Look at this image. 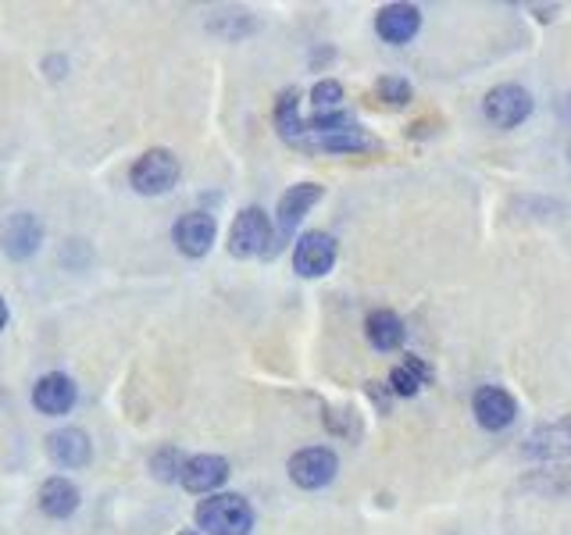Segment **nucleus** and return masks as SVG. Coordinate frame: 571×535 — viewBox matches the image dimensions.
Returning <instances> with one entry per match:
<instances>
[{
    "label": "nucleus",
    "mask_w": 571,
    "mask_h": 535,
    "mask_svg": "<svg viewBox=\"0 0 571 535\" xmlns=\"http://www.w3.org/2000/svg\"><path fill=\"white\" fill-rule=\"evenodd\" d=\"M197 525L208 535H247L254 528V511L243 496L237 493H222L211 496L197 507Z\"/></svg>",
    "instance_id": "f257e3e1"
},
{
    "label": "nucleus",
    "mask_w": 571,
    "mask_h": 535,
    "mask_svg": "<svg viewBox=\"0 0 571 535\" xmlns=\"http://www.w3.org/2000/svg\"><path fill=\"white\" fill-rule=\"evenodd\" d=\"M129 179H132V189H137V194H147V197L164 194V189H172L179 179L176 153L172 150H147L143 158L132 165Z\"/></svg>",
    "instance_id": "f03ea898"
},
{
    "label": "nucleus",
    "mask_w": 571,
    "mask_h": 535,
    "mask_svg": "<svg viewBox=\"0 0 571 535\" xmlns=\"http://www.w3.org/2000/svg\"><path fill=\"white\" fill-rule=\"evenodd\" d=\"M482 111L485 118H490L493 126L500 129H514V126H522L529 111H532V97L529 90H522V86H497V90L485 93L482 100Z\"/></svg>",
    "instance_id": "7ed1b4c3"
},
{
    "label": "nucleus",
    "mask_w": 571,
    "mask_h": 535,
    "mask_svg": "<svg viewBox=\"0 0 571 535\" xmlns=\"http://www.w3.org/2000/svg\"><path fill=\"white\" fill-rule=\"evenodd\" d=\"M268 244H272V221L261 207H247L229 232V250L237 257H258L268 250Z\"/></svg>",
    "instance_id": "20e7f679"
},
{
    "label": "nucleus",
    "mask_w": 571,
    "mask_h": 535,
    "mask_svg": "<svg viewBox=\"0 0 571 535\" xmlns=\"http://www.w3.org/2000/svg\"><path fill=\"white\" fill-rule=\"evenodd\" d=\"M335 454L325 450V446H308L290 460V478L297 482L300 489H322L335 478Z\"/></svg>",
    "instance_id": "39448f33"
},
{
    "label": "nucleus",
    "mask_w": 571,
    "mask_h": 535,
    "mask_svg": "<svg viewBox=\"0 0 571 535\" xmlns=\"http://www.w3.org/2000/svg\"><path fill=\"white\" fill-rule=\"evenodd\" d=\"M335 265V239L329 232H308L297 244L293 254V268L304 275V279H318Z\"/></svg>",
    "instance_id": "423d86ee"
},
{
    "label": "nucleus",
    "mask_w": 571,
    "mask_h": 535,
    "mask_svg": "<svg viewBox=\"0 0 571 535\" xmlns=\"http://www.w3.org/2000/svg\"><path fill=\"white\" fill-rule=\"evenodd\" d=\"M475 418L482 428H490V433H497V428H508L514 422V414H518V404H514V396L508 389H500V386H482L475 393Z\"/></svg>",
    "instance_id": "0eeeda50"
},
{
    "label": "nucleus",
    "mask_w": 571,
    "mask_h": 535,
    "mask_svg": "<svg viewBox=\"0 0 571 535\" xmlns=\"http://www.w3.org/2000/svg\"><path fill=\"white\" fill-rule=\"evenodd\" d=\"M214 232H218V226L211 215L190 211V215H182L176 226V247L187 257H204L214 244Z\"/></svg>",
    "instance_id": "6e6552de"
},
{
    "label": "nucleus",
    "mask_w": 571,
    "mask_h": 535,
    "mask_svg": "<svg viewBox=\"0 0 571 535\" xmlns=\"http://www.w3.org/2000/svg\"><path fill=\"white\" fill-rule=\"evenodd\" d=\"M179 478L190 493H211L229 478V464L222 457H214V454H200V457L182 460Z\"/></svg>",
    "instance_id": "1a4fd4ad"
},
{
    "label": "nucleus",
    "mask_w": 571,
    "mask_h": 535,
    "mask_svg": "<svg viewBox=\"0 0 571 535\" xmlns=\"http://www.w3.org/2000/svg\"><path fill=\"white\" fill-rule=\"evenodd\" d=\"M32 404H37L43 414H69L76 404V383L69 375L50 371L40 378L37 389H32Z\"/></svg>",
    "instance_id": "9d476101"
},
{
    "label": "nucleus",
    "mask_w": 571,
    "mask_h": 535,
    "mask_svg": "<svg viewBox=\"0 0 571 535\" xmlns=\"http://www.w3.org/2000/svg\"><path fill=\"white\" fill-rule=\"evenodd\" d=\"M418 26H422V11H418L414 4H390V8H382L379 19H375V29L385 43L414 40Z\"/></svg>",
    "instance_id": "9b49d317"
},
{
    "label": "nucleus",
    "mask_w": 571,
    "mask_h": 535,
    "mask_svg": "<svg viewBox=\"0 0 571 535\" xmlns=\"http://www.w3.org/2000/svg\"><path fill=\"white\" fill-rule=\"evenodd\" d=\"M318 200H322V186L314 182H300L293 189H286V197L279 200V232L290 236L300 226V218L308 215V207H314Z\"/></svg>",
    "instance_id": "f8f14e48"
},
{
    "label": "nucleus",
    "mask_w": 571,
    "mask_h": 535,
    "mask_svg": "<svg viewBox=\"0 0 571 535\" xmlns=\"http://www.w3.org/2000/svg\"><path fill=\"white\" fill-rule=\"evenodd\" d=\"M40 236H43V229L32 215H11L4 221V229H0V244H4V250L11 257H29L40 247Z\"/></svg>",
    "instance_id": "ddd939ff"
},
{
    "label": "nucleus",
    "mask_w": 571,
    "mask_h": 535,
    "mask_svg": "<svg viewBox=\"0 0 571 535\" xmlns=\"http://www.w3.org/2000/svg\"><path fill=\"white\" fill-rule=\"evenodd\" d=\"M47 454L64 468H82L90 460V439L79 428H61V433L47 439Z\"/></svg>",
    "instance_id": "4468645a"
},
{
    "label": "nucleus",
    "mask_w": 571,
    "mask_h": 535,
    "mask_svg": "<svg viewBox=\"0 0 571 535\" xmlns=\"http://www.w3.org/2000/svg\"><path fill=\"white\" fill-rule=\"evenodd\" d=\"M76 507H79V489L72 486L69 478L54 475L40 486V511L47 517H69Z\"/></svg>",
    "instance_id": "2eb2a0df"
},
{
    "label": "nucleus",
    "mask_w": 571,
    "mask_h": 535,
    "mask_svg": "<svg viewBox=\"0 0 571 535\" xmlns=\"http://www.w3.org/2000/svg\"><path fill=\"white\" fill-rule=\"evenodd\" d=\"M368 339H372V347L379 350H397L400 343H404V321H400L393 310H375V315L368 318Z\"/></svg>",
    "instance_id": "dca6fc26"
},
{
    "label": "nucleus",
    "mask_w": 571,
    "mask_h": 535,
    "mask_svg": "<svg viewBox=\"0 0 571 535\" xmlns=\"http://www.w3.org/2000/svg\"><path fill=\"white\" fill-rule=\"evenodd\" d=\"M429 378H432V371L422 365V360H418V357H408L404 365L393 368L390 383H393V389H397L400 396H414L418 389H422V386L429 383Z\"/></svg>",
    "instance_id": "f3484780"
},
{
    "label": "nucleus",
    "mask_w": 571,
    "mask_h": 535,
    "mask_svg": "<svg viewBox=\"0 0 571 535\" xmlns=\"http://www.w3.org/2000/svg\"><path fill=\"white\" fill-rule=\"evenodd\" d=\"M314 147H322L329 153H350V150H364L368 147V136L358 126H347L340 132H329V136H314Z\"/></svg>",
    "instance_id": "a211bd4d"
},
{
    "label": "nucleus",
    "mask_w": 571,
    "mask_h": 535,
    "mask_svg": "<svg viewBox=\"0 0 571 535\" xmlns=\"http://www.w3.org/2000/svg\"><path fill=\"white\" fill-rule=\"evenodd\" d=\"M276 122H279V132L286 136V140H300V132H304V126H300V118H297V90H286V93L279 97Z\"/></svg>",
    "instance_id": "6ab92c4d"
},
{
    "label": "nucleus",
    "mask_w": 571,
    "mask_h": 535,
    "mask_svg": "<svg viewBox=\"0 0 571 535\" xmlns=\"http://www.w3.org/2000/svg\"><path fill=\"white\" fill-rule=\"evenodd\" d=\"M311 103H314V118L318 115H335V111L343 108V86L335 82V79L318 82L314 90H311Z\"/></svg>",
    "instance_id": "aec40b11"
},
{
    "label": "nucleus",
    "mask_w": 571,
    "mask_h": 535,
    "mask_svg": "<svg viewBox=\"0 0 571 535\" xmlns=\"http://www.w3.org/2000/svg\"><path fill=\"white\" fill-rule=\"evenodd\" d=\"M379 97L385 103H408L411 100V82L408 79H393V76H385L379 82Z\"/></svg>",
    "instance_id": "412c9836"
},
{
    "label": "nucleus",
    "mask_w": 571,
    "mask_h": 535,
    "mask_svg": "<svg viewBox=\"0 0 571 535\" xmlns=\"http://www.w3.org/2000/svg\"><path fill=\"white\" fill-rule=\"evenodd\" d=\"M182 472V457H179V450H161L158 457H154V475L158 478H176Z\"/></svg>",
    "instance_id": "4be33fe9"
},
{
    "label": "nucleus",
    "mask_w": 571,
    "mask_h": 535,
    "mask_svg": "<svg viewBox=\"0 0 571 535\" xmlns=\"http://www.w3.org/2000/svg\"><path fill=\"white\" fill-rule=\"evenodd\" d=\"M8 325V304H4V297H0V329H4Z\"/></svg>",
    "instance_id": "5701e85b"
},
{
    "label": "nucleus",
    "mask_w": 571,
    "mask_h": 535,
    "mask_svg": "<svg viewBox=\"0 0 571 535\" xmlns=\"http://www.w3.org/2000/svg\"><path fill=\"white\" fill-rule=\"evenodd\" d=\"M182 535H197V532H182Z\"/></svg>",
    "instance_id": "b1692460"
}]
</instances>
